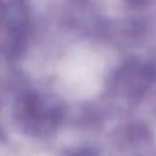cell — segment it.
I'll list each match as a JSON object with an SVG mask.
<instances>
[{
  "label": "cell",
  "instance_id": "1",
  "mask_svg": "<svg viewBox=\"0 0 156 156\" xmlns=\"http://www.w3.org/2000/svg\"><path fill=\"white\" fill-rule=\"evenodd\" d=\"M70 156H97L96 151L90 148H82V149H78V151L73 152Z\"/></svg>",
  "mask_w": 156,
  "mask_h": 156
}]
</instances>
